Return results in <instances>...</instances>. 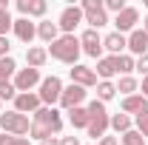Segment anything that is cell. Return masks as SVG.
I'll return each mask as SVG.
<instances>
[{
	"label": "cell",
	"instance_id": "30bf717a",
	"mask_svg": "<svg viewBox=\"0 0 148 145\" xmlns=\"http://www.w3.org/2000/svg\"><path fill=\"white\" fill-rule=\"evenodd\" d=\"M83 100H86V88H83V85H69V88H63V94H60V105H63V108H77V105H80V103H83Z\"/></svg>",
	"mask_w": 148,
	"mask_h": 145
},
{
	"label": "cell",
	"instance_id": "7a4b0ae2",
	"mask_svg": "<svg viewBox=\"0 0 148 145\" xmlns=\"http://www.w3.org/2000/svg\"><path fill=\"white\" fill-rule=\"evenodd\" d=\"M80 51H83L80 49V37H74V34H63L49 46V54L54 60H60V63H69V66H77Z\"/></svg>",
	"mask_w": 148,
	"mask_h": 145
},
{
	"label": "cell",
	"instance_id": "277c9868",
	"mask_svg": "<svg viewBox=\"0 0 148 145\" xmlns=\"http://www.w3.org/2000/svg\"><path fill=\"white\" fill-rule=\"evenodd\" d=\"M0 128H3L6 134H12V137H26V134L32 131L29 117L20 114V111H6V114L0 117Z\"/></svg>",
	"mask_w": 148,
	"mask_h": 145
},
{
	"label": "cell",
	"instance_id": "f35d334b",
	"mask_svg": "<svg viewBox=\"0 0 148 145\" xmlns=\"http://www.w3.org/2000/svg\"><path fill=\"white\" fill-rule=\"evenodd\" d=\"M143 97L148 100V77H143Z\"/></svg>",
	"mask_w": 148,
	"mask_h": 145
},
{
	"label": "cell",
	"instance_id": "52a82bcc",
	"mask_svg": "<svg viewBox=\"0 0 148 145\" xmlns=\"http://www.w3.org/2000/svg\"><path fill=\"white\" fill-rule=\"evenodd\" d=\"M80 46H83V51L88 57H97V60H103V37L97 34L94 29H86L83 37H80Z\"/></svg>",
	"mask_w": 148,
	"mask_h": 145
},
{
	"label": "cell",
	"instance_id": "8992f818",
	"mask_svg": "<svg viewBox=\"0 0 148 145\" xmlns=\"http://www.w3.org/2000/svg\"><path fill=\"white\" fill-rule=\"evenodd\" d=\"M83 17H86V23H91V29L97 31L100 26H106L108 23V17H106V9H103V3L100 0H83Z\"/></svg>",
	"mask_w": 148,
	"mask_h": 145
},
{
	"label": "cell",
	"instance_id": "8d00e7d4",
	"mask_svg": "<svg viewBox=\"0 0 148 145\" xmlns=\"http://www.w3.org/2000/svg\"><path fill=\"white\" fill-rule=\"evenodd\" d=\"M100 145H117V140H114V137H103V140H100Z\"/></svg>",
	"mask_w": 148,
	"mask_h": 145
},
{
	"label": "cell",
	"instance_id": "f1b7e54d",
	"mask_svg": "<svg viewBox=\"0 0 148 145\" xmlns=\"http://www.w3.org/2000/svg\"><path fill=\"white\" fill-rule=\"evenodd\" d=\"M123 145H145V137L140 131H128V134H123Z\"/></svg>",
	"mask_w": 148,
	"mask_h": 145
},
{
	"label": "cell",
	"instance_id": "836d02e7",
	"mask_svg": "<svg viewBox=\"0 0 148 145\" xmlns=\"http://www.w3.org/2000/svg\"><path fill=\"white\" fill-rule=\"evenodd\" d=\"M103 9H108V12H117V14H120V12L125 9V3H123V0H106Z\"/></svg>",
	"mask_w": 148,
	"mask_h": 145
},
{
	"label": "cell",
	"instance_id": "83f0119b",
	"mask_svg": "<svg viewBox=\"0 0 148 145\" xmlns=\"http://www.w3.org/2000/svg\"><path fill=\"white\" fill-rule=\"evenodd\" d=\"M9 29H14V20L9 17V9H0V37L9 34Z\"/></svg>",
	"mask_w": 148,
	"mask_h": 145
},
{
	"label": "cell",
	"instance_id": "d4e9b609",
	"mask_svg": "<svg viewBox=\"0 0 148 145\" xmlns=\"http://www.w3.org/2000/svg\"><path fill=\"white\" fill-rule=\"evenodd\" d=\"M134 63H137V60H134L131 54H120V57H117V74L123 71L125 77H128V74L134 71Z\"/></svg>",
	"mask_w": 148,
	"mask_h": 145
},
{
	"label": "cell",
	"instance_id": "d590c367",
	"mask_svg": "<svg viewBox=\"0 0 148 145\" xmlns=\"http://www.w3.org/2000/svg\"><path fill=\"white\" fill-rule=\"evenodd\" d=\"M60 145H80V140H77V137H63Z\"/></svg>",
	"mask_w": 148,
	"mask_h": 145
},
{
	"label": "cell",
	"instance_id": "60d3db41",
	"mask_svg": "<svg viewBox=\"0 0 148 145\" xmlns=\"http://www.w3.org/2000/svg\"><path fill=\"white\" fill-rule=\"evenodd\" d=\"M0 9H9V6H6V0H0Z\"/></svg>",
	"mask_w": 148,
	"mask_h": 145
},
{
	"label": "cell",
	"instance_id": "e575fe53",
	"mask_svg": "<svg viewBox=\"0 0 148 145\" xmlns=\"http://www.w3.org/2000/svg\"><path fill=\"white\" fill-rule=\"evenodd\" d=\"M9 49H12V46H9V37H0V60L9 57Z\"/></svg>",
	"mask_w": 148,
	"mask_h": 145
},
{
	"label": "cell",
	"instance_id": "44dd1931",
	"mask_svg": "<svg viewBox=\"0 0 148 145\" xmlns=\"http://www.w3.org/2000/svg\"><path fill=\"white\" fill-rule=\"evenodd\" d=\"M69 122L74 128H88V108H83V105H77V108L69 111Z\"/></svg>",
	"mask_w": 148,
	"mask_h": 145
},
{
	"label": "cell",
	"instance_id": "ba28073f",
	"mask_svg": "<svg viewBox=\"0 0 148 145\" xmlns=\"http://www.w3.org/2000/svg\"><path fill=\"white\" fill-rule=\"evenodd\" d=\"M80 23H83V9H80V6H66L57 26H60L66 34H74V29H77Z\"/></svg>",
	"mask_w": 148,
	"mask_h": 145
},
{
	"label": "cell",
	"instance_id": "603a6c76",
	"mask_svg": "<svg viewBox=\"0 0 148 145\" xmlns=\"http://www.w3.org/2000/svg\"><path fill=\"white\" fill-rule=\"evenodd\" d=\"M108 125L114 128L117 134H128V131H131V117H128V114H114V117L108 120Z\"/></svg>",
	"mask_w": 148,
	"mask_h": 145
},
{
	"label": "cell",
	"instance_id": "ffe728a7",
	"mask_svg": "<svg viewBox=\"0 0 148 145\" xmlns=\"http://www.w3.org/2000/svg\"><path fill=\"white\" fill-rule=\"evenodd\" d=\"M117 74V57H103L97 60V77H103V83H108V77Z\"/></svg>",
	"mask_w": 148,
	"mask_h": 145
},
{
	"label": "cell",
	"instance_id": "ac0fdd59",
	"mask_svg": "<svg viewBox=\"0 0 148 145\" xmlns=\"http://www.w3.org/2000/svg\"><path fill=\"white\" fill-rule=\"evenodd\" d=\"M140 111H148V100L143 94H131L123 100V114H140Z\"/></svg>",
	"mask_w": 148,
	"mask_h": 145
},
{
	"label": "cell",
	"instance_id": "1f68e13d",
	"mask_svg": "<svg viewBox=\"0 0 148 145\" xmlns=\"http://www.w3.org/2000/svg\"><path fill=\"white\" fill-rule=\"evenodd\" d=\"M14 97H17V88H14L12 83L0 85V100H14Z\"/></svg>",
	"mask_w": 148,
	"mask_h": 145
},
{
	"label": "cell",
	"instance_id": "5b68a950",
	"mask_svg": "<svg viewBox=\"0 0 148 145\" xmlns=\"http://www.w3.org/2000/svg\"><path fill=\"white\" fill-rule=\"evenodd\" d=\"M60 94H63V83H60V77H46V80H40V103H46V108H51L57 100H60Z\"/></svg>",
	"mask_w": 148,
	"mask_h": 145
},
{
	"label": "cell",
	"instance_id": "9c48e42d",
	"mask_svg": "<svg viewBox=\"0 0 148 145\" xmlns=\"http://www.w3.org/2000/svg\"><path fill=\"white\" fill-rule=\"evenodd\" d=\"M37 83H40V71H37V68H20L17 77H14V88H17V94H29Z\"/></svg>",
	"mask_w": 148,
	"mask_h": 145
},
{
	"label": "cell",
	"instance_id": "3957f363",
	"mask_svg": "<svg viewBox=\"0 0 148 145\" xmlns=\"http://www.w3.org/2000/svg\"><path fill=\"white\" fill-rule=\"evenodd\" d=\"M106 128H108V114H106V105L100 103V100H91L88 103V137H103L106 134Z\"/></svg>",
	"mask_w": 148,
	"mask_h": 145
},
{
	"label": "cell",
	"instance_id": "d6a6232c",
	"mask_svg": "<svg viewBox=\"0 0 148 145\" xmlns=\"http://www.w3.org/2000/svg\"><path fill=\"white\" fill-rule=\"evenodd\" d=\"M134 68L143 74V77H148V54H143V57H137V63H134Z\"/></svg>",
	"mask_w": 148,
	"mask_h": 145
},
{
	"label": "cell",
	"instance_id": "ab89813d",
	"mask_svg": "<svg viewBox=\"0 0 148 145\" xmlns=\"http://www.w3.org/2000/svg\"><path fill=\"white\" fill-rule=\"evenodd\" d=\"M143 23H145V29H143V31H145V34H148V17H145V20H143Z\"/></svg>",
	"mask_w": 148,
	"mask_h": 145
},
{
	"label": "cell",
	"instance_id": "484cf974",
	"mask_svg": "<svg viewBox=\"0 0 148 145\" xmlns=\"http://www.w3.org/2000/svg\"><path fill=\"white\" fill-rule=\"evenodd\" d=\"M117 91H120V94H125V97H131V94L137 91V80H134V77H120Z\"/></svg>",
	"mask_w": 148,
	"mask_h": 145
},
{
	"label": "cell",
	"instance_id": "6da1fadb",
	"mask_svg": "<svg viewBox=\"0 0 148 145\" xmlns=\"http://www.w3.org/2000/svg\"><path fill=\"white\" fill-rule=\"evenodd\" d=\"M60 128H63V120H60V111L54 108H37L34 111V122H32V137L34 140H49V137H54L60 134Z\"/></svg>",
	"mask_w": 148,
	"mask_h": 145
},
{
	"label": "cell",
	"instance_id": "f546056e",
	"mask_svg": "<svg viewBox=\"0 0 148 145\" xmlns=\"http://www.w3.org/2000/svg\"><path fill=\"white\" fill-rule=\"evenodd\" d=\"M0 145H32L26 137H12V134H3L0 137Z\"/></svg>",
	"mask_w": 148,
	"mask_h": 145
},
{
	"label": "cell",
	"instance_id": "7402d4cb",
	"mask_svg": "<svg viewBox=\"0 0 148 145\" xmlns=\"http://www.w3.org/2000/svg\"><path fill=\"white\" fill-rule=\"evenodd\" d=\"M46 57H49L46 49H29V51H26V63H29V68H37V71H40V66L46 63Z\"/></svg>",
	"mask_w": 148,
	"mask_h": 145
},
{
	"label": "cell",
	"instance_id": "4316f807",
	"mask_svg": "<svg viewBox=\"0 0 148 145\" xmlns=\"http://www.w3.org/2000/svg\"><path fill=\"white\" fill-rule=\"evenodd\" d=\"M114 94H117V85H111V83H100V85H97V97H100V103L111 100Z\"/></svg>",
	"mask_w": 148,
	"mask_h": 145
},
{
	"label": "cell",
	"instance_id": "e0dca14e",
	"mask_svg": "<svg viewBox=\"0 0 148 145\" xmlns=\"http://www.w3.org/2000/svg\"><path fill=\"white\" fill-rule=\"evenodd\" d=\"M37 108H40V97L32 94V91H29V94H17V97H14V111H20V114H26V111H32V114H34Z\"/></svg>",
	"mask_w": 148,
	"mask_h": 145
},
{
	"label": "cell",
	"instance_id": "2e32d148",
	"mask_svg": "<svg viewBox=\"0 0 148 145\" xmlns=\"http://www.w3.org/2000/svg\"><path fill=\"white\" fill-rule=\"evenodd\" d=\"M14 34H17L20 43H32L34 34H37V29H34V23L29 17H20V20H14Z\"/></svg>",
	"mask_w": 148,
	"mask_h": 145
},
{
	"label": "cell",
	"instance_id": "7c38bea8",
	"mask_svg": "<svg viewBox=\"0 0 148 145\" xmlns=\"http://www.w3.org/2000/svg\"><path fill=\"white\" fill-rule=\"evenodd\" d=\"M71 83L74 85H83V88H91V85H97V71L86 68V66H74L71 68Z\"/></svg>",
	"mask_w": 148,
	"mask_h": 145
},
{
	"label": "cell",
	"instance_id": "74e56055",
	"mask_svg": "<svg viewBox=\"0 0 148 145\" xmlns=\"http://www.w3.org/2000/svg\"><path fill=\"white\" fill-rule=\"evenodd\" d=\"M40 145H60V140H54V137H49V140H43Z\"/></svg>",
	"mask_w": 148,
	"mask_h": 145
},
{
	"label": "cell",
	"instance_id": "5bb4252c",
	"mask_svg": "<svg viewBox=\"0 0 148 145\" xmlns=\"http://www.w3.org/2000/svg\"><path fill=\"white\" fill-rule=\"evenodd\" d=\"M128 49H131V54H137V57H143L148 54V34L143 31V29H134L128 37Z\"/></svg>",
	"mask_w": 148,
	"mask_h": 145
},
{
	"label": "cell",
	"instance_id": "cb8c5ba5",
	"mask_svg": "<svg viewBox=\"0 0 148 145\" xmlns=\"http://www.w3.org/2000/svg\"><path fill=\"white\" fill-rule=\"evenodd\" d=\"M14 68H17V66H14V60H12V57H3V60H0V85H6V83H9V77L14 74Z\"/></svg>",
	"mask_w": 148,
	"mask_h": 145
},
{
	"label": "cell",
	"instance_id": "8fae6325",
	"mask_svg": "<svg viewBox=\"0 0 148 145\" xmlns=\"http://www.w3.org/2000/svg\"><path fill=\"white\" fill-rule=\"evenodd\" d=\"M137 20H140V12L134 9V6H125L120 14H117V20H114V26H117V31L123 34V31H131L134 26H137Z\"/></svg>",
	"mask_w": 148,
	"mask_h": 145
},
{
	"label": "cell",
	"instance_id": "4fadbf2b",
	"mask_svg": "<svg viewBox=\"0 0 148 145\" xmlns=\"http://www.w3.org/2000/svg\"><path fill=\"white\" fill-rule=\"evenodd\" d=\"M17 9H20L23 17H43L49 3L46 0H17Z\"/></svg>",
	"mask_w": 148,
	"mask_h": 145
},
{
	"label": "cell",
	"instance_id": "9a60e30c",
	"mask_svg": "<svg viewBox=\"0 0 148 145\" xmlns=\"http://www.w3.org/2000/svg\"><path fill=\"white\" fill-rule=\"evenodd\" d=\"M103 49H108L111 57H120V51H123V49H128V40L120 34V31H111V34L103 37Z\"/></svg>",
	"mask_w": 148,
	"mask_h": 145
},
{
	"label": "cell",
	"instance_id": "d6986e66",
	"mask_svg": "<svg viewBox=\"0 0 148 145\" xmlns=\"http://www.w3.org/2000/svg\"><path fill=\"white\" fill-rule=\"evenodd\" d=\"M57 31H60V26H57V23H51V20H43V23L37 26V34H40V40H43V43H49V46H51L57 37H60Z\"/></svg>",
	"mask_w": 148,
	"mask_h": 145
},
{
	"label": "cell",
	"instance_id": "4dcf8cb0",
	"mask_svg": "<svg viewBox=\"0 0 148 145\" xmlns=\"http://www.w3.org/2000/svg\"><path fill=\"white\" fill-rule=\"evenodd\" d=\"M137 131H140L143 137H148V111H140V114H137Z\"/></svg>",
	"mask_w": 148,
	"mask_h": 145
}]
</instances>
